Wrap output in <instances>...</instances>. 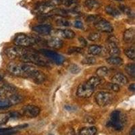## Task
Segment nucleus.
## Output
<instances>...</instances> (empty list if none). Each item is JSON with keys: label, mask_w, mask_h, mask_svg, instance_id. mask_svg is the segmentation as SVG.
<instances>
[{"label": "nucleus", "mask_w": 135, "mask_h": 135, "mask_svg": "<svg viewBox=\"0 0 135 135\" xmlns=\"http://www.w3.org/2000/svg\"><path fill=\"white\" fill-rule=\"evenodd\" d=\"M7 70L12 75L24 78H30L36 84H41L46 80L43 72L32 65L20 62H10L7 66Z\"/></svg>", "instance_id": "1"}, {"label": "nucleus", "mask_w": 135, "mask_h": 135, "mask_svg": "<svg viewBox=\"0 0 135 135\" xmlns=\"http://www.w3.org/2000/svg\"><path fill=\"white\" fill-rule=\"evenodd\" d=\"M126 117L119 110H115L110 115V119L107 122V126L116 131H122L124 128Z\"/></svg>", "instance_id": "2"}, {"label": "nucleus", "mask_w": 135, "mask_h": 135, "mask_svg": "<svg viewBox=\"0 0 135 135\" xmlns=\"http://www.w3.org/2000/svg\"><path fill=\"white\" fill-rule=\"evenodd\" d=\"M31 49H28L26 47H22L20 46H14L7 47L4 50V53L7 57L11 60H14L16 58H20L25 54L32 53Z\"/></svg>", "instance_id": "3"}, {"label": "nucleus", "mask_w": 135, "mask_h": 135, "mask_svg": "<svg viewBox=\"0 0 135 135\" xmlns=\"http://www.w3.org/2000/svg\"><path fill=\"white\" fill-rule=\"evenodd\" d=\"M20 60L24 63H31L38 66H47V61L45 59L42 58L40 55H37L35 53L32 52L25 54V55L20 57Z\"/></svg>", "instance_id": "4"}, {"label": "nucleus", "mask_w": 135, "mask_h": 135, "mask_svg": "<svg viewBox=\"0 0 135 135\" xmlns=\"http://www.w3.org/2000/svg\"><path fill=\"white\" fill-rule=\"evenodd\" d=\"M37 38H32L25 34L20 33L16 35L14 38V43L16 46L22 47H28L35 43H37Z\"/></svg>", "instance_id": "5"}, {"label": "nucleus", "mask_w": 135, "mask_h": 135, "mask_svg": "<svg viewBox=\"0 0 135 135\" xmlns=\"http://www.w3.org/2000/svg\"><path fill=\"white\" fill-rule=\"evenodd\" d=\"M95 99L98 105L105 107L109 105L114 101V96L111 93L107 91H99L95 96Z\"/></svg>", "instance_id": "6"}, {"label": "nucleus", "mask_w": 135, "mask_h": 135, "mask_svg": "<svg viewBox=\"0 0 135 135\" xmlns=\"http://www.w3.org/2000/svg\"><path fill=\"white\" fill-rule=\"evenodd\" d=\"M108 41V53L112 57L118 56L120 54V49L119 47V41L114 35H111L107 39Z\"/></svg>", "instance_id": "7"}, {"label": "nucleus", "mask_w": 135, "mask_h": 135, "mask_svg": "<svg viewBox=\"0 0 135 135\" xmlns=\"http://www.w3.org/2000/svg\"><path fill=\"white\" fill-rule=\"evenodd\" d=\"M94 89L87 82L79 84L76 91V95L80 98H89L93 94Z\"/></svg>", "instance_id": "8"}, {"label": "nucleus", "mask_w": 135, "mask_h": 135, "mask_svg": "<svg viewBox=\"0 0 135 135\" xmlns=\"http://www.w3.org/2000/svg\"><path fill=\"white\" fill-rule=\"evenodd\" d=\"M39 52L45 56L47 57V58L50 59L52 61H54L56 64L61 65L64 63V58L62 55H60L57 53L53 51L49 50V49H41L39 50Z\"/></svg>", "instance_id": "9"}, {"label": "nucleus", "mask_w": 135, "mask_h": 135, "mask_svg": "<svg viewBox=\"0 0 135 135\" xmlns=\"http://www.w3.org/2000/svg\"><path fill=\"white\" fill-rule=\"evenodd\" d=\"M40 108L34 105H27L22 109V115L28 118H36L40 114Z\"/></svg>", "instance_id": "10"}, {"label": "nucleus", "mask_w": 135, "mask_h": 135, "mask_svg": "<svg viewBox=\"0 0 135 135\" xmlns=\"http://www.w3.org/2000/svg\"><path fill=\"white\" fill-rule=\"evenodd\" d=\"M95 28L98 31H101L103 32H108L111 33L114 31V28L108 20L104 18H101L95 24Z\"/></svg>", "instance_id": "11"}, {"label": "nucleus", "mask_w": 135, "mask_h": 135, "mask_svg": "<svg viewBox=\"0 0 135 135\" xmlns=\"http://www.w3.org/2000/svg\"><path fill=\"white\" fill-rule=\"evenodd\" d=\"M17 93V88L15 86L6 84L0 87V98L8 99Z\"/></svg>", "instance_id": "12"}, {"label": "nucleus", "mask_w": 135, "mask_h": 135, "mask_svg": "<svg viewBox=\"0 0 135 135\" xmlns=\"http://www.w3.org/2000/svg\"><path fill=\"white\" fill-rule=\"evenodd\" d=\"M54 35H56L57 37L66 38V39H72L76 37V34L72 30L69 29H57L54 31Z\"/></svg>", "instance_id": "13"}, {"label": "nucleus", "mask_w": 135, "mask_h": 135, "mask_svg": "<svg viewBox=\"0 0 135 135\" xmlns=\"http://www.w3.org/2000/svg\"><path fill=\"white\" fill-rule=\"evenodd\" d=\"M55 5L53 2H43L39 4L36 7V10L38 12L42 14H47V13L51 12V11L55 9Z\"/></svg>", "instance_id": "14"}, {"label": "nucleus", "mask_w": 135, "mask_h": 135, "mask_svg": "<svg viewBox=\"0 0 135 135\" xmlns=\"http://www.w3.org/2000/svg\"><path fill=\"white\" fill-rule=\"evenodd\" d=\"M46 45L48 47L55 49H61L63 47L64 41L60 37H53L46 41Z\"/></svg>", "instance_id": "15"}, {"label": "nucleus", "mask_w": 135, "mask_h": 135, "mask_svg": "<svg viewBox=\"0 0 135 135\" xmlns=\"http://www.w3.org/2000/svg\"><path fill=\"white\" fill-rule=\"evenodd\" d=\"M32 30L38 34L43 35H47L51 32L52 27L49 25H40L33 26Z\"/></svg>", "instance_id": "16"}, {"label": "nucleus", "mask_w": 135, "mask_h": 135, "mask_svg": "<svg viewBox=\"0 0 135 135\" xmlns=\"http://www.w3.org/2000/svg\"><path fill=\"white\" fill-rule=\"evenodd\" d=\"M112 82L119 86H124L127 84L128 80L127 77L124 74L122 73H116L112 78Z\"/></svg>", "instance_id": "17"}, {"label": "nucleus", "mask_w": 135, "mask_h": 135, "mask_svg": "<svg viewBox=\"0 0 135 135\" xmlns=\"http://www.w3.org/2000/svg\"><path fill=\"white\" fill-rule=\"evenodd\" d=\"M135 38L134 28H130L126 30L123 35V40L126 43H132L134 42Z\"/></svg>", "instance_id": "18"}, {"label": "nucleus", "mask_w": 135, "mask_h": 135, "mask_svg": "<svg viewBox=\"0 0 135 135\" xmlns=\"http://www.w3.org/2000/svg\"><path fill=\"white\" fill-rule=\"evenodd\" d=\"M103 52V47L101 45H92L88 48V53L91 55H99Z\"/></svg>", "instance_id": "19"}, {"label": "nucleus", "mask_w": 135, "mask_h": 135, "mask_svg": "<svg viewBox=\"0 0 135 135\" xmlns=\"http://www.w3.org/2000/svg\"><path fill=\"white\" fill-rule=\"evenodd\" d=\"M97 132V129L95 126H89L81 128L79 131L80 135H95Z\"/></svg>", "instance_id": "20"}, {"label": "nucleus", "mask_w": 135, "mask_h": 135, "mask_svg": "<svg viewBox=\"0 0 135 135\" xmlns=\"http://www.w3.org/2000/svg\"><path fill=\"white\" fill-rule=\"evenodd\" d=\"M105 12L109 16H112L113 17H118L120 16L121 13L119 11V9H117L116 8L114 7L113 6H107L105 8Z\"/></svg>", "instance_id": "21"}, {"label": "nucleus", "mask_w": 135, "mask_h": 135, "mask_svg": "<svg viewBox=\"0 0 135 135\" xmlns=\"http://www.w3.org/2000/svg\"><path fill=\"white\" fill-rule=\"evenodd\" d=\"M84 5L86 8L90 9H98L101 6L100 2L98 0H85Z\"/></svg>", "instance_id": "22"}, {"label": "nucleus", "mask_w": 135, "mask_h": 135, "mask_svg": "<svg viewBox=\"0 0 135 135\" xmlns=\"http://www.w3.org/2000/svg\"><path fill=\"white\" fill-rule=\"evenodd\" d=\"M107 63L112 66H121L123 64V60L121 57L115 56V57H110L106 60Z\"/></svg>", "instance_id": "23"}, {"label": "nucleus", "mask_w": 135, "mask_h": 135, "mask_svg": "<svg viewBox=\"0 0 135 135\" xmlns=\"http://www.w3.org/2000/svg\"><path fill=\"white\" fill-rule=\"evenodd\" d=\"M8 99H9V101H10L12 105H14L18 104V103H21L22 101H23L24 98L21 95L18 94L16 93L14 94L12 96H11L10 97H9Z\"/></svg>", "instance_id": "24"}, {"label": "nucleus", "mask_w": 135, "mask_h": 135, "mask_svg": "<svg viewBox=\"0 0 135 135\" xmlns=\"http://www.w3.org/2000/svg\"><path fill=\"white\" fill-rule=\"evenodd\" d=\"M86 82L95 89V87H97V86H99V85L101 84V83H102V78L99 76H93L89 78Z\"/></svg>", "instance_id": "25"}, {"label": "nucleus", "mask_w": 135, "mask_h": 135, "mask_svg": "<svg viewBox=\"0 0 135 135\" xmlns=\"http://www.w3.org/2000/svg\"><path fill=\"white\" fill-rule=\"evenodd\" d=\"M109 73V70L108 67L106 66H102V67L99 68L96 70V74L97 76L99 77H105L108 76Z\"/></svg>", "instance_id": "26"}, {"label": "nucleus", "mask_w": 135, "mask_h": 135, "mask_svg": "<svg viewBox=\"0 0 135 135\" xmlns=\"http://www.w3.org/2000/svg\"><path fill=\"white\" fill-rule=\"evenodd\" d=\"M10 118H12V112L0 114V125L6 124Z\"/></svg>", "instance_id": "27"}, {"label": "nucleus", "mask_w": 135, "mask_h": 135, "mask_svg": "<svg viewBox=\"0 0 135 135\" xmlns=\"http://www.w3.org/2000/svg\"><path fill=\"white\" fill-rule=\"evenodd\" d=\"M125 70L128 75L132 77L135 76V64L134 63L128 64L125 67Z\"/></svg>", "instance_id": "28"}, {"label": "nucleus", "mask_w": 135, "mask_h": 135, "mask_svg": "<svg viewBox=\"0 0 135 135\" xmlns=\"http://www.w3.org/2000/svg\"><path fill=\"white\" fill-rule=\"evenodd\" d=\"M125 55L128 57V58L132 60H134L135 59V49L134 47L126 48L124 51Z\"/></svg>", "instance_id": "29"}, {"label": "nucleus", "mask_w": 135, "mask_h": 135, "mask_svg": "<svg viewBox=\"0 0 135 135\" xmlns=\"http://www.w3.org/2000/svg\"><path fill=\"white\" fill-rule=\"evenodd\" d=\"M101 38V33L99 32H93L91 33L88 37L89 40L91 41H99Z\"/></svg>", "instance_id": "30"}, {"label": "nucleus", "mask_w": 135, "mask_h": 135, "mask_svg": "<svg viewBox=\"0 0 135 135\" xmlns=\"http://www.w3.org/2000/svg\"><path fill=\"white\" fill-rule=\"evenodd\" d=\"M55 23L57 24V26H66V27H68V26H71V23L68 20H66L64 18H59L56 20Z\"/></svg>", "instance_id": "31"}, {"label": "nucleus", "mask_w": 135, "mask_h": 135, "mask_svg": "<svg viewBox=\"0 0 135 135\" xmlns=\"http://www.w3.org/2000/svg\"><path fill=\"white\" fill-rule=\"evenodd\" d=\"M83 51V48L78 47H71L68 49V54H82Z\"/></svg>", "instance_id": "32"}, {"label": "nucleus", "mask_w": 135, "mask_h": 135, "mask_svg": "<svg viewBox=\"0 0 135 135\" xmlns=\"http://www.w3.org/2000/svg\"><path fill=\"white\" fill-rule=\"evenodd\" d=\"M82 64L84 65H93L96 62V59L94 57H85L82 60Z\"/></svg>", "instance_id": "33"}, {"label": "nucleus", "mask_w": 135, "mask_h": 135, "mask_svg": "<svg viewBox=\"0 0 135 135\" xmlns=\"http://www.w3.org/2000/svg\"><path fill=\"white\" fill-rule=\"evenodd\" d=\"M12 105L10 101H9L8 99H0V108L1 109L9 108Z\"/></svg>", "instance_id": "34"}, {"label": "nucleus", "mask_w": 135, "mask_h": 135, "mask_svg": "<svg viewBox=\"0 0 135 135\" xmlns=\"http://www.w3.org/2000/svg\"><path fill=\"white\" fill-rule=\"evenodd\" d=\"M69 70L71 73L75 74H78V73H79V72H80V68L78 65L74 64H72L69 67Z\"/></svg>", "instance_id": "35"}, {"label": "nucleus", "mask_w": 135, "mask_h": 135, "mask_svg": "<svg viewBox=\"0 0 135 135\" xmlns=\"http://www.w3.org/2000/svg\"><path fill=\"white\" fill-rule=\"evenodd\" d=\"M101 18V17L99 16H95V15H91L89 16L86 18V22H88L89 23H93L95 25L99 19Z\"/></svg>", "instance_id": "36"}, {"label": "nucleus", "mask_w": 135, "mask_h": 135, "mask_svg": "<svg viewBox=\"0 0 135 135\" xmlns=\"http://www.w3.org/2000/svg\"><path fill=\"white\" fill-rule=\"evenodd\" d=\"M108 86L110 90L113 91L114 92H118V91H120V86H119V85H118V84H114V83H109Z\"/></svg>", "instance_id": "37"}, {"label": "nucleus", "mask_w": 135, "mask_h": 135, "mask_svg": "<svg viewBox=\"0 0 135 135\" xmlns=\"http://www.w3.org/2000/svg\"><path fill=\"white\" fill-rule=\"evenodd\" d=\"M120 9L123 12L125 13V14H127V15H128V16L132 15V10H131V8H129L128 7L126 6H123V5H122V6H120Z\"/></svg>", "instance_id": "38"}, {"label": "nucleus", "mask_w": 135, "mask_h": 135, "mask_svg": "<svg viewBox=\"0 0 135 135\" xmlns=\"http://www.w3.org/2000/svg\"><path fill=\"white\" fill-rule=\"evenodd\" d=\"M61 3L66 6H70L76 3V0H62Z\"/></svg>", "instance_id": "39"}, {"label": "nucleus", "mask_w": 135, "mask_h": 135, "mask_svg": "<svg viewBox=\"0 0 135 135\" xmlns=\"http://www.w3.org/2000/svg\"><path fill=\"white\" fill-rule=\"evenodd\" d=\"M74 27H76V28H79V29H83L84 28V25H83L82 22L76 21L74 22Z\"/></svg>", "instance_id": "40"}, {"label": "nucleus", "mask_w": 135, "mask_h": 135, "mask_svg": "<svg viewBox=\"0 0 135 135\" xmlns=\"http://www.w3.org/2000/svg\"><path fill=\"white\" fill-rule=\"evenodd\" d=\"M78 41H79L80 43L83 47H86L87 45V42H86V41L83 37H79L78 38Z\"/></svg>", "instance_id": "41"}, {"label": "nucleus", "mask_w": 135, "mask_h": 135, "mask_svg": "<svg viewBox=\"0 0 135 135\" xmlns=\"http://www.w3.org/2000/svg\"><path fill=\"white\" fill-rule=\"evenodd\" d=\"M129 90L132 92H134L135 91V84L134 83H132L131 84H130V86H128Z\"/></svg>", "instance_id": "42"}, {"label": "nucleus", "mask_w": 135, "mask_h": 135, "mask_svg": "<svg viewBox=\"0 0 135 135\" xmlns=\"http://www.w3.org/2000/svg\"><path fill=\"white\" fill-rule=\"evenodd\" d=\"M130 135H135L134 126H132V128H131V131H130Z\"/></svg>", "instance_id": "43"}, {"label": "nucleus", "mask_w": 135, "mask_h": 135, "mask_svg": "<svg viewBox=\"0 0 135 135\" xmlns=\"http://www.w3.org/2000/svg\"><path fill=\"white\" fill-rule=\"evenodd\" d=\"M2 80V76H0V81H1Z\"/></svg>", "instance_id": "44"}, {"label": "nucleus", "mask_w": 135, "mask_h": 135, "mask_svg": "<svg viewBox=\"0 0 135 135\" xmlns=\"http://www.w3.org/2000/svg\"><path fill=\"white\" fill-rule=\"evenodd\" d=\"M116 1H119V2H122V1H124V0H116Z\"/></svg>", "instance_id": "45"}]
</instances>
